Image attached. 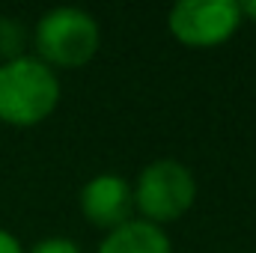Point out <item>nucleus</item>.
<instances>
[{"label": "nucleus", "mask_w": 256, "mask_h": 253, "mask_svg": "<svg viewBox=\"0 0 256 253\" xmlns=\"http://www.w3.org/2000/svg\"><path fill=\"white\" fill-rule=\"evenodd\" d=\"M242 15H248V18H254V21H256V0L242 3Z\"/></svg>", "instance_id": "9d476101"}, {"label": "nucleus", "mask_w": 256, "mask_h": 253, "mask_svg": "<svg viewBox=\"0 0 256 253\" xmlns=\"http://www.w3.org/2000/svg\"><path fill=\"white\" fill-rule=\"evenodd\" d=\"M131 208H134V190L122 176L114 173L96 176L80 190V212L86 214L90 224L108 232L131 220Z\"/></svg>", "instance_id": "39448f33"}, {"label": "nucleus", "mask_w": 256, "mask_h": 253, "mask_svg": "<svg viewBox=\"0 0 256 253\" xmlns=\"http://www.w3.org/2000/svg\"><path fill=\"white\" fill-rule=\"evenodd\" d=\"M24 42H27V30L18 18H0V57L15 60L24 54Z\"/></svg>", "instance_id": "0eeeda50"}, {"label": "nucleus", "mask_w": 256, "mask_h": 253, "mask_svg": "<svg viewBox=\"0 0 256 253\" xmlns=\"http://www.w3.org/2000/svg\"><path fill=\"white\" fill-rule=\"evenodd\" d=\"M30 253H84L72 238H63V236H51V238H42Z\"/></svg>", "instance_id": "6e6552de"}, {"label": "nucleus", "mask_w": 256, "mask_h": 253, "mask_svg": "<svg viewBox=\"0 0 256 253\" xmlns=\"http://www.w3.org/2000/svg\"><path fill=\"white\" fill-rule=\"evenodd\" d=\"M98 253H173V244L161 226L143 218H131L128 224L108 232V238L98 244Z\"/></svg>", "instance_id": "423d86ee"}, {"label": "nucleus", "mask_w": 256, "mask_h": 253, "mask_svg": "<svg viewBox=\"0 0 256 253\" xmlns=\"http://www.w3.org/2000/svg\"><path fill=\"white\" fill-rule=\"evenodd\" d=\"M98 21L78 6H57L45 12L33 30L36 57L51 68H78L90 63L98 51Z\"/></svg>", "instance_id": "f03ea898"}, {"label": "nucleus", "mask_w": 256, "mask_h": 253, "mask_svg": "<svg viewBox=\"0 0 256 253\" xmlns=\"http://www.w3.org/2000/svg\"><path fill=\"white\" fill-rule=\"evenodd\" d=\"M60 102V78L33 54L0 63V120L30 128L54 114Z\"/></svg>", "instance_id": "f257e3e1"}, {"label": "nucleus", "mask_w": 256, "mask_h": 253, "mask_svg": "<svg viewBox=\"0 0 256 253\" xmlns=\"http://www.w3.org/2000/svg\"><path fill=\"white\" fill-rule=\"evenodd\" d=\"M242 18V3L236 0H182L170 9L167 27L188 48H212L226 42Z\"/></svg>", "instance_id": "20e7f679"}, {"label": "nucleus", "mask_w": 256, "mask_h": 253, "mask_svg": "<svg viewBox=\"0 0 256 253\" xmlns=\"http://www.w3.org/2000/svg\"><path fill=\"white\" fill-rule=\"evenodd\" d=\"M0 253H24L21 244H18V238L12 232H6V230H0Z\"/></svg>", "instance_id": "1a4fd4ad"}, {"label": "nucleus", "mask_w": 256, "mask_h": 253, "mask_svg": "<svg viewBox=\"0 0 256 253\" xmlns=\"http://www.w3.org/2000/svg\"><path fill=\"white\" fill-rule=\"evenodd\" d=\"M131 190H134V206L140 208L143 220L161 226V224L179 220L194 206L196 182L182 161L161 158V161H152L140 173L137 185Z\"/></svg>", "instance_id": "7ed1b4c3"}]
</instances>
